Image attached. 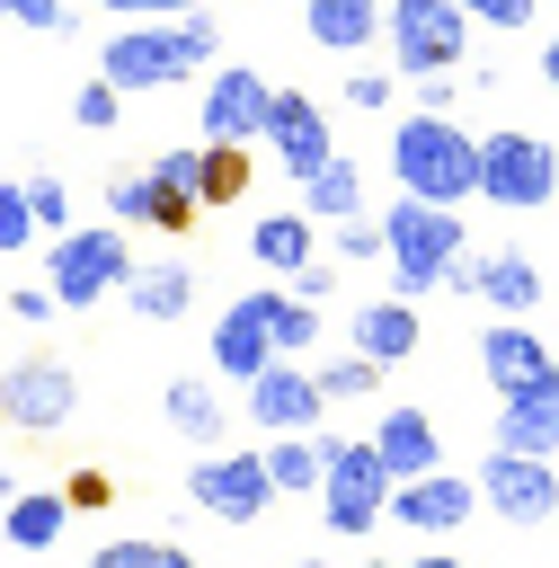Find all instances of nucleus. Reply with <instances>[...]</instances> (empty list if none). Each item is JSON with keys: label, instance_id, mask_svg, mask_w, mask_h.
I'll return each instance as SVG.
<instances>
[{"label": "nucleus", "instance_id": "nucleus-41", "mask_svg": "<svg viewBox=\"0 0 559 568\" xmlns=\"http://www.w3.org/2000/svg\"><path fill=\"white\" fill-rule=\"evenodd\" d=\"M346 98H355L364 115H382V106H390V71H346Z\"/></svg>", "mask_w": 559, "mask_h": 568}, {"label": "nucleus", "instance_id": "nucleus-22", "mask_svg": "<svg viewBox=\"0 0 559 568\" xmlns=\"http://www.w3.org/2000/svg\"><path fill=\"white\" fill-rule=\"evenodd\" d=\"M248 257L266 266V275H293L302 257H319V222L293 204V213H257L248 222Z\"/></svg>", "mask_w": 559, "mask_h": 568}, {"label": "nucleus", "instance_id": "nucleus-17", "mask_svg": "<svg viewBox=\"0 0 559 568\" xmlns=\"http://www.w3.org/2000/svg\"><path fill=\"white\" fill-rule=\"evenodd\" d=\"M346 337H355V355H373V364L390 373V364H408V355H417V337H426V328H417V302L382 293V302H364V311L346 320Z\"/></svg>", "mask_w": 559, "mask_h": 568}, {"label": "nucleus", "instance_id": "nucleus-15", "mask_svg": "<svg viewBox=\"0 0 559 568\" xmlns=\"http://www.w3.org/2000/svg\"><path fill=\"white\" fill-rule=\"evenodd\" d=\"M257 142H275V160L293 169V178H311L337 142H328V115H319V98H302V89H275L266 98V124H257Z\"/></svg>", "mask_w": 559, "mask_h": 568}, {"label": "nucleus", "instance_id": "nucleus-20", "mask_svg": "<svg viewBox=\"0 0 559 568\" xmlns=\"http://www.w3.org/2000/svg\"><path fill=\"white\" fill-rule=\"evenodd\" d=\"M470 293H479L488 311H506V320H524V311L541 302V266H532L524 248H497V257H470Z\"/></svg>", "mask_w": 559, "mask_h": 568}, {"label": "nucleus", "instance_id": "nucleus-44", "mask_svg": "<svg viewBox=\"0 0 559 568\" xmlns=\"http://www.w3.org/2000/svg\"><path fill=\"white\" fill-rule=\"evenodd\" d=\"M453 98H461V89H453V71H417V106H435V115H453Z\"/></svg>", "mask_w": 559, "mask_h": 568}, {"label": "nucleus", "instance_id": "nucleus-43", "mask_svg": "<svg viewBox=\"0 0 559 568\" xmlns=\"http://www.w3.org/2000/svg\"><path fill=\"white\" fill-rule=\"evenodd\" d=\"M106 497H115L106 470H71V479H62V506H106Z\"/></svg>", "mask_w": 559, "mask_h": 568}, {"label": "nucleus", "instance_id": "nucleus-45", "mask_svg": "<svg viewBox=\"0 0 559 568\" xmlns=\"http://www.w3.org/2000/svg\"><path fill=\"white\" fill-rule=\"evenodd\" d=\"M9 311H18V320H53V311H62V302H53V293H44V284H18V293H9Z\"/></svg>", "mask_w": 559, "mask_h": 568}, {"label": "nucleus", "instance_id": "nucleus-2", "mask_svg": "<svg viewBox=\"0 0 559 568\" xmlns=\"http://www.w3.org/2000/svg\"><path fill=\"white\" fill-rule=\"evenodd\" d=\"M390 178H399V195L461 204V195L479 186V133H470L461 115L417 106V115H399V124H390Z\"/></svg>", "mask_w": 559, "mask_h": 568}, {"label": "nucleus", "instance_id": "nucleus-5", "mask_svg": "<svg viewBox=\"0 0 559 568\" xmlns=\"http://www.w3.org/2000/svg\"><path fill=\"white\" fill-rule=\"evenodd\" d=\"M133 275V248H124V222H98V231H53V257H44V293L62 302V311H89V302H106L115 284Z\"/></svg>", "mask_w": 559, "mask_h": 568}, {"label": "nucleus", "instance_id": "nucleus-29", "mask_svg": "<svg viewBox=\"0 0 559 568\" xmlns=\"http://www.w3.org/2000/svg\"><path fill=\"white\" fill-rule=\"evenodd\" d=\"M266 346L275 355H311L319 346V302H293V293L266 284Z\"/></svg>", "mask_w": 559, "mask_h": 568}, {"label": "nucleus", "instance_id": "nucleus-47", "mask_svg": "<svg viewBox=\"0 0 559 568\" xmlns=\"http://www.w3.org/2000/svg\"><path fill=\"white\" fill-rule=\"evenodd\" d=\"M541 80H550V89H559V36H550V44H541Z\"/></svg>", "mask_w": 559, "mask_h": 568}, {"label": "nucleus", "instance_id": "nucleus-51", "mask_svg": "<svg viewBox=\"0 0 559 568\" xmlns=\"http://www.w3.org/2000/svg\"><path fill=\"white\" fill-rule=\"evenodd\" d=\"M302 568H328V559H302Z\"/></svg>", "mask_w": 559, "mask_h": 568}, {"label": "nucleus", "instance_id": "nucleus-16", "mask_svg": "<svg viewBox=\"0 0 559 568\" xmlns=\"http://www.w3.org/2000/svg\"><path fill=\"white\" fill-rule=\"evenodd\" d=\"M275 364V346H266V284L257 293H240L222 320H213V373L222 382H248V373H266Z\"/></svg>", "mask_w": 559, "mask_h": 568}, {"label": "nucleus", "instance_id": "nucleus-34", "mask_svg": "<svg viewBox=\"0 0 559 568\" xmlns=\"http://www.w3.org/2000/svg\"><path fill=\"white\" fill-rule=\"evenodd\" d=\"M106 213H115V222H151V178H142V169L106 178Z\"/></svg>", "mask_w": 559, "mask_h": 568}, {"label": "nucleus", "instance_id": "nucleus-42", "mask_svg": "<svg viewBox=\"0 0 559 568\" xmlns=\"http://www.w3.org/2000/svg\"><path fill=\"white\" fill-rule=\"evenodd\" d=\"M151 186H186L195 195V151H160L151 160Z\"/></svg>", "mask_w": 559, "mask_h": 568}, {"label": "nucleus", "instance_id": "nucleus-3", "mask_svg": "<svg viewBox=\"0 0 559 568\" xmlns=\"http://www.w3.org/2000/svg\"><path fill=\"white\" fill-rule=\"evenodd\" d=\"M382 266L399 302H426L444 284V257L461 248V204H426V195H390L382 213Z\"/></svg>", "mask_w": 559, "mask_h": 568}, {"label": "nucleus", "instance_id": "nucleus-31", "mask_svg": "<svg viewBox=\"0 0 559 568\" xmlns=\"http://www.w3.org/2000/svg\"><path fill=\"white\" fill-rule=\"evenodd\" d=\"M311 382H319V399H373L382 364H373V355H337V364H319Z\"/></svg>", "mask_w": 559, "mask_h": 568}, {"label": "nucleus", "instance_id": "nucleus-48", "mask_svg": "<svg viewBox=\"0 0 559 568\" xmlns=\"http://www.w3.org/2000/svg\"><path fill=\"white\" fill-rule=\"evenodd\" d=\"M408 568H461V559H453V550H426V559H408Z\"/></svg>", "mask_w": 559, "mask_h": 568}, {"label": "nucleus", "instance_id": "nucleus-23", "mask_svg": "<svg viewBox=\"0 0 559 568\" xmlns=\"http://www.w3.org/2000/svg\"><path fill=\"white\" fill-rule=\"evenodd\" d=\"M302 27H311V44H328V53H364V44L382 36V0H311Z\"/></svg>", "mask_w": 559, "mask_h": 568}, {"label": "nucleus", "instance_id": "nucleus-4", "mask_svg": "<svg viewBox=\"0 0 559 568\" xmlns=\"http://www.w3.org/2000/svg\"><path fill=\"white\" fill-rule=\"evenodd\" d=\"M319 515H328V532H346V541H364L373 524H382V506H390V470H382V453H373V435H319Z\"/></svg>", "mask_w": 559, "mask_h": 568}, {"label": "nucleus", "instance_id": "nucleus-39", "mask_svg": "<svg viewBox=\"0 0 559 568\" xmlns=\"http://www.w3.org/2000/svg\"><path fill=\"white\" fill-rule=\"evenodd\" d=\"M0 18H18V27H44V36H62V27H71V0H0Z\"/></svg>", "mask_w": 559, "mask_h": 568}, {"label": "nucleus", "instance_id": "nucleus-32", "mask_svg": "<svg viewBox=\"0 0 559 568\" xmlns=\"http://www.w3.org/2000/svg\"><path fill=\"white\" fill-rule=\"evenodd\" d=\"M115 115H124V89H115V80H80V98H71V124H80V133H106Z\"/></svg>", "mask_w": 559, "mask_h": 568}, {"label": "nucleus", "instance_id": "nucleus-50", "mask_svg": "<svg viewBox=\"0 0 559 568\" xmlns=\"http://www.w3.org/2000/svg\"><path fill=\"white\" fill-rule=\"evenodd\" d=\"M364 568H399V559H364Z\"/></svg>", "mask_w": 559, "mask_h": 568}, {"label": "nucleus", "instance_id": "nucleus-33", "mask_svg": "<svg viewBox=\"0 0 559 568\" xmlns=\"http://www.w3.org/2000/svg\"><path fill=\"white\" fill-rule=\"evenodd\" d=\"M27 213H35V231L53 240V231H71V186L62 178H27Z\"/></svg>", "mask_w": 559, "mask_h": 568}, {"label": "nucleus", "instance_id": "nucleus-24", "mask_svg": "<svg viewBox=\"0 0 559 568\" xmlns=\"http://www.w3.org/2000/svg\"><path fill=\"white\" fill-rule=\"evenodd\" d=\"M293 186H302V213H311V222H346V213H364V169L337 160V151H328L311 178H293Z\"/></svg>", "mask_w": 559, "mask_h": 568}, {"label": "nucleus", "instance_id": "nucleus-13", "mask_svg": "<svg viewBox=\"0 0 559 568\" xmlns=\"http://www.w3.org/2000/svg\"><path fill=\"white\" fill-rule=\"evenodd\" d=\"M266 98H275V89H266L248 62H231V71L213 62V71H204V106H195L204 142H257V124H266Z\"/></svg>", "mask_w": 559, "mask_h": 568}, {"label": "nucleus", "instance_id": "nucleus-21", "mask_svg": "<svg viewBox=\"0 0 559 568\" xmlns=\"http://www.w3.org/2000/svg\"><path fill=\"white\" fill-rule=\"evenodd\" d=\"M541 364H550V346H541L524 320H497V328H479V373H488V390H497V399H506L515 382H532Z\"/></svg>", "mask_w": 559, "mask_h": 568}, {"label": "nucleus", "instance_id": "nucleus-26", "mask_svg": "<svg viewBox=\"0 0 559 568\" xmlns=\"http://www.w3.org/2000/svg\"><path fill=\"white\" fill-rule=\"evenodd\" d=\"M160 417H169L186 444H222V399H213V382H195V373L160 382Z\"/></svg>", "mask_w": 559, "mask_h": 568}, {"label": "nucleus", "instance_id": "nucleus-9", "mask_svg": "<svg viewBox=\"0 0 559 568\" xmlns=\"http://www.w3.org/2000/svg\"><path fill=\"white\" fill-rule=\"evenodd\" d=\"M470 488H479V506L506 515V524H550V515H559V470H550L541 453H488V462L470 470Z\"/></svg>", "mask_w": 559, "mask_h": 568}, {"label": "nucleus", "instance_id": "nucleus-10", "mask_svg": "<svg viewBox=\"0 0 559 568\" xmlns=\"http://www.w3.org/2000/svg\"><path fill=\"white\" fill-rule=\"evenodd\" d=\"M71 408H80L71 364L27 355V364H9V373H0V417H9L18 435H53V426H71Z\"/></svg>", "mask_w": 559, "mask_h": 568}, {"label": "nucleus", "instance_id": "nucleus-40", "mask_svg": "<svg viewBox=\"0 0 559 568\" xmlns=\"http://www.w3.org/2000/svg\"><path fill=\"white\" fill-rule=\"evenodd\" d=\"M337 293V257H302L293 266V302H328Z\"/></svg>", "mask_w": 559, "mask_h": 568}, {"label": "nucleus", "instance_id": "nucleus-25", "mask_svg": "<svg viewBox=\"0 0 559 568\" xmlns=\"http://www.w3.org/2000/svg\"><path fill=\"white\" fill-rule=\"evenodd\" d=\"M115 293H124V302H133L142 320H160V328H169V320H177V311L195 302V275H186L177 257H160V266H133V275H124Z\"/></svg>", "mask_w": 559, "mask_h": 568}, {"label": "nucleus", "instance_id": "nucleus-28", "mask_svg": "<svg viewBox=\"0 0 559 568\" xmlns=\"http://www.w3.org/2000/svg\"><path fill=\"white\" fill-rule=\"evenodd\" d=\"M257 462H266L275 497H319V462H328V453H319V435H275Z\"/></svg>", "mask_w": 559, "mask_h": 568}, {"label": "nucleus", "instance_id": "nucleus-27", "mask_svg": "<svg viewBox=\"0 0 559 568\" xmlns=\"http://www.w3.org/2000/svg\"><path fill=\"white\" fill-rule=\"evenodd\" d=\"M248 195V142H195V204H240Z\"/></svg>", "mask_w": 559, "mask_h": 568}, {"label": "nucleus", "instance_id": "nucleus-35", "mask_svg": "<svg viewBox=\"0 0 559 568\" xmlns=\"http://www.w3.org/2000/svg\"><path fill=\"white\" fill-rule=\"evenodd\" d=\"M35 240V213H27V186H0V257H18Z\"/></svg>", "mask_w": 559, "mask_h": 568}, {"label": "nucleus", "instance_id": "nucleus-46", "mask_svg": "<svg viewBox=\"0 0 559 568\" xmlns=\"http://www.w3.org/2000/svg\"><path fill=\"white\" fill-rule=\"evenodd\" d=\"M98 9H115V18H177V9H195V0H98Z\"/></svg>", "mask_w": 559, "mask_h": 568}, {"label": "nucleus", "instance_id": "nucleus-11", "mask_svg": "<svg viewBox=\"0 0 559 568\" xmlns=\"http://www.w3.org/2000/svg\"><path fill=\"white\" fill-rule=\"evenodd\" d=\"M479 515V488H470V470H417V479H390V506H382V524H408V532H453V524H470Z\"/></svg>", "mask_w": 559, "mask_h": 568}, {"label": "nucleus", "instance_id": "nucleus-38", "mask_svg": "<svg viewBox=\"0 0 559 568\" xmlns=\"http://www.w3.org/2000/svg\"><path fill=\"white\" fill-rule=\"evenodd\" d=\"M142 178H151V169H142ZM195 213H204V204H195L186 186H151V222H160V231H186Z\"/></svg>", "mask_w": 559, "mask_h": 568}, {"label": "nucleus", "instance_id": "nucleus-6", "mask_svg": "<svg viewBox=\"0 0 559 568\" xmlns=\"http://www.w3.org/2000/svg\"><path fill=\"white\" fill-rule=\"evenodd\" d=\"M470 195H488V204H506V213H541V204L559 195V151H550L541 133L497 124V133H479V186H470Z\"/></svg>", "mask_w": 559, "mask_h": 568}, {"label": "nucleus", "instance_id": "nucleus-49", "mask_svg": "<svg viewBox=\"0 0 559 568\" xmlns=\"http://www.w3.org/2000/svg\"><path fill=\"white\" fill-rule=\"evenodd\" d=\"M9 488H18V479H9V470H0V506H9Z\"/></svg>", "mask_w": 559, "mask_h": 568}, {"label": "nucleus", "instance_id": "nucleus-30", "mask_svg": "<svg viewBox=\"0 0 559 568\" xmlns=\"http://www.w3.org/2000/svg\"><path fill=\"white\" fill-rule=\"evenodd\" d=\"M89 568H195V550H177L160 532H124V541H98Z\"/></svg>", "mask_w": 559, "mask_h": 568}, {"label": "nucleus", "instance_id": "nucleus-52", "mask_svg": "<svg viewBox=\"0 0 559 568\" xmlns=\"http://www.w3.org/2000/svg\"><path fill=\"white\" fill-rule=\"evenodd\" d=\"M550 470H559V462H550Z\"/></svg>", "mask_w": 559, "mask_h": 568}, {"label": "nucleus", "instance_id": "nucleus-7", "mask_svg": "<svg viewBox=\"0 0 559 568\" xmlns=\"http://www.w3.org/2000/svg\"><path fill=\"white\" fill-rule=\"evenodd\" d=\"M382 36H390V53H399L408 80L417 71H453L470 53V18L453 0H382Z\"/></svg>", "mask_w": 559, "mask_h": 568}, {"label": "nucleus", "instance_id": "nucleus-37", "mask_svg": "<svg viewBox=\"0 0 559 568\" xmlns=\"http://www.w3.org/2000/svg\"><path fill=\"white\" fill-rule=\"evenodd\" d=\"M328 248H337V266H346V257H382V222H373V213H346Z\"/></svg>", "mask_w": 559, "mask_h": 568}, {"label": "nucleus", "instance_id": "nucleus-18", "mask_svg": "<svg viewBox=\"0 0 559 568\" xmlns=\"http://www.w3.org/2000/svg\"><path fill=\"white\" fill-rule=\"evenodd\" d=\"M373 453H382V470L390 479H417V470H435L444 462V435H435V417L426 408H382V426H373Z\"/></svg>", "mask_w": 559, "mask_h": 568}, {"label": "nucleus", "instance_id": "nucleus-36", "mask_svg": "<svg viewBox=\"0 0 559 568\" xmlns=\"http://www.w3.org/2000/svg\"><path fill=\"white\" fill-rule=\"evenodd\" d=\"M470 27H497V36H515V27H532V0H453Z\"/></svg>", "mask_w": 559, "mask_h": 568}, {"label": "nucleus", "instance_id": "nucleus-12", "mask_svg": "<svg viewBox=\"0 0 559 568\" xmlns=\"http://www.w3.org/2000/svg\"><path fill=\"white\" fill-rule=\"evenodd\" d=\"M248 417H257L266 435H319L328 399H319V382H311L302 355H275L266 373H248Z\"/></svg>", "mask_w": 559, "mask_h": 568}, {"label": "nucleus", "instance_id": "nucleus-14", "mask_svg": "<svg viewBox=\"0 0 559 568\" xmlns=\"http://www.w3.org/2000/svg\"><path fill=\"white\" fill-rule=\"evenodd\" d=\"M497 453H541V462L559 453V364H541L497 399Z\"/></svg>", "mask_w": 559, "mask_h": 568}, {"label": "nucleus", "instance_id": "nucleus-19", "mask_svg": "<svg viewBox=\"0 0 559 568\" xmlns=\"http://www.w3.org/2000/svg\"><path fill=\"white\" fill-rule=\"evenodd\" d=\"M62 524H71L62 488H9V506H0V541L27 550V559H44V550L62 541Z\"/></svg>", "mask_w": 559, "mask_h": 568}, {"label": "nucleus", "instance_id": "nucleus-8", "mask_svg": "<svg viewBox=\"0 0 559 568\" xmlns=\"http://www.w3.org/2000/svg\"><path fill=\"white\" fill-rule=\"evenodd\" d=\"M186 497L213 515V524H257L266 506H275V479H266V462L257 453H195V470H186Z\"/></svg>", "mask_w": 559, "mask_h": 568}, {"label": "nucleus", "instance_id": "nucleus-1", "mask_svg": "<svg viewBox=\"0 0 559 568\" xmlns=\"http://www.w3.org/2000/svg\"><path fill=\"white\" fill-rule=\"evenodd\" d=\"M213 0H195V9H177V18H133V27H115L106 36V53H98V80H115L124 98L133 89H177V80H204L213 71Z\"/></svg>", "mask_w": 559, "mask_h": 568}]
</instances>
